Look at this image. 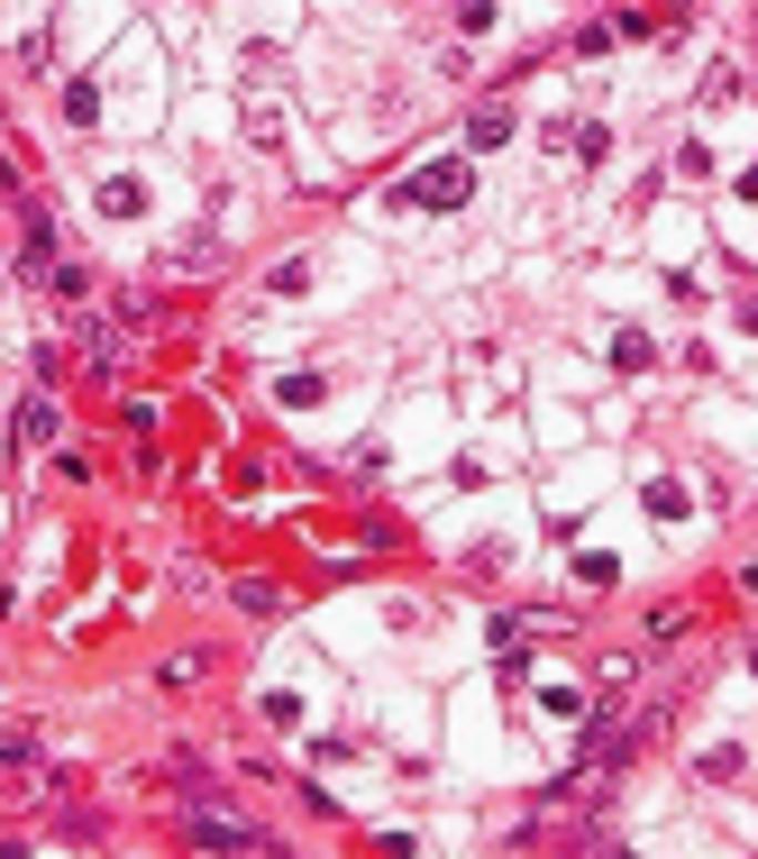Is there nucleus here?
I'll return each mask as SVG.
<instances>
[{"label":"nucleus","instance_id":"obj_1","mask_svg":"<svg viewBox=\"0 0 758 859\" xmlns=\"http://www.w3.org/2000/svg\"><path fill=\"white\" fill-rule=\"evenodd\" d=\"M193 841H211V850H238V841H247V850H256L265 832H247V824H229V814H202V824H193Z\"/></svg>","mask_w":758,"mask_h":859}]
</instances>
